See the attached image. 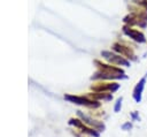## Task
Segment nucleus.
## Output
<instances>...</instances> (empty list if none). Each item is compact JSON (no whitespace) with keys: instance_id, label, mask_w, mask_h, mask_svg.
<instances>
[{"instance_id":"f257e3e1","label":"nucleus","mask_w":147,"mask_h":137,"mask_svg":"<svg viewBox=\"0 0 147 137\" xmlns=\"http://www.w3.org/2000/svg\"><path fill=\"white\" fill-rule=\"evenodd\" d=\"M123 31L125 35H127L130 38H132L133 40L138 41V43H145V36L138 31V30H134V29H131V28H127V26H124L123 28Z\"/></svg>"},{"instance_id":"f03ea898","label":"nucleus","mask_w":147,"mask_h":137,"mask_svg":"<svg viewBox=\"0 0 147 137\" xmlns=\"http://www.w3.org/2000/svg\"><path fill=\"white\" fill-rule=\"evenodd\" d=\"M102 55H105V58L106 59H108L109 61H111V62H114V63H117V64H122V66H130V63H129V61L127 60H125V59H123L122 56H119V55H116V54H111L110 52H102Z\"/></svg>"},{"instance_id":"7ed1b4c3","label":"nucleus","mask_w":147,"mask_h":137,"mask_svg":"<svg viewBox=\"0 0 147 137\" xmlns=\"http://www.w3.org/2000/svg\"><path fill=\"white\" fill-rule=\"evenodd\" d=\"M145 83H146V76L142 77L138 83L137 85L134 86V90H133V98L137 102H140L141 100V93H142V90L145 87Z\"/></svg>"},{"instance_id":"20e7f679","label":"nucleus","mask_w":147,"mask_h":137,"mask_svg":"<svg viewBox=\"0 0 147 137\" xmlns=\"http://www.w3.org/2000/svg\"><path fill=\"white\" fill-rule=\"evenodd\" d=\"M114 50L119 52L123 55H127L129 58H134V54L130 47H125V46H122L119 44H114Z\"/></svg>"},{"instance_id":"39448f33","label":"nucleus","mask_w":147,"mask_h":137,"mask_svg":"<svg viewBox=\"0 0 147 137\" xmlns=\"http://www.w3.org/2000/svg\"><path fill=\"white\" fill-rule=\"evenodd\" d=\"M67 99L71 100V101H75L77 104H85V105H94L92 101L85 99V98H79V97H71V96H65Z\"/></svg>"},{"instance_id":"423d86ee","label":"nucleus","mask_w":147,"mask_h":137,"mask_svg":"<svg viewBox=\"0 0 147 137\" xmlns=\"http://www.w3.org/2000/svg\"><path fill=\"white\" fill-rule=\"evenodd\" d=\"M122 98H118L117 101H116V105H115V112H118L121 109V106H122Z\"/></svg>"},{"instance_id":"0eeeda50","label":"nucleus","mask_w":147,"mask_h":137,"mask_svg":"<svg viewBox=\"0 0 147 137\" xmlns=\"http://www.w3.org/2000/svg\"><path fill=\"white\" fill-rule=\"evenodd\" d=\"M132 125H131V123L130 122H127V123H125V124H123L122 125V129H124V130H126V129H130Z\"/></svg>"},{"instance_id":"6e6552de","label":"nucleus","mask_w":147,"mask_h":137,"mask_svg":"<svg viewBox=\"0 0 147 137\" xmlns=\"http://www.w3.org/2000/svg\"><path fill=\"white\" fill-rule=\"evenodd\" d=\"M142 5H144V6H145V7L147 8V2H142Z\"/></svg>"}]
</instances>
